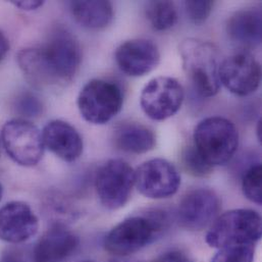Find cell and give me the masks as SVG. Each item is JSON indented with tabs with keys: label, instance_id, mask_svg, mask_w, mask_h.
I'll return each mask as SVG.
<instances>
[{
	"label": "cell",
	"instance_id": "obj_1",
	"mask_svg": "<svg viewBox=\"0 0 262 262\" xmlns=\"http://www.w3.org/2000/svg\"><path fill=\"white\" fill-rule=\"evenodd\" d=\"M82 60L81 47L67 30L57 29L41 46L21 49L17 63L36 87L63 86L77 75Z\"/></svg>",
	"mask_w": 262,
	"mask_h": 262
},
{
	"label": "cell",
	"instance_id": "obj_2",
	"mask_svg": "<svg viewBox=\"0 0 262 262\" xmlns=\"http://www.w3.org/2000/svg\"><path fill=\"white\" fill-rule=\"evenodd\" d=\"M167 217L153 210L126 219L105 237L104 247L116 256H128L152 243L166 228Z\"/></svg>",
	"mask_w": 262,
	"mask_h": 262
},
{
	"label": "cell",
	"instance_id": "obj_3",
	"mask_svg": "<svg viewBox=\"0 0 262 262\" xmlns=\"http://www.w3.org/2000/svg\"><path fill=\"white\" fill-rule=\"evenodd\" d=\"M183 68L196 91L204 97L216 95L221 88L220 54L209 42L186 39L180 45Z\"/></svg>",
	"mask_w": 262,
	"mask_h": 262
},
{
	"label": "cell",
	"instance_id": "obj_4",
	"mask_svg": "<svg viewBox=\"0 0 262 262\" xmlns=\"http://www.w3.org/2000/svg\"><path fill=\"white\" fill-rule=\"evenodd\" d=\"M193 146L210 166L228 163L239 146V133L228 119L211 117L201 121L195 128Z\"/></svg>",
	"mask_w": 262,
	"mask_h": 262
},
{
	"label": "cell",
	"instance_id": "obj_5",
	"mask_svg": "<svg viewBox=\"0 0 262 262\" xmlns=\"http://www.w3.org/2000/svg\"><path fill=\"white\" fill-rule=\"evenodd\" d=\"M262 235L260 215L252 209H234L217 216L206 234V243L216 249L256 244Z\"/></svg>",
	"mask_w": 262,
	"mask_h": 262
},
{
	"label": "cell",
	"instance_id": "obj_6",
	"mask_svg": "<svg viewBox=\"0 0 262 262\" xmlns=\"http://www.w3.org/2000/svg\"><path fill=\"white\" fill-rule=\"evenodd\" d=\"M123 103L124 94L121 87L101 79L88 82L78 97L81 116L92 125H104L111 122L121 112Z\"/></svg>",
	"mask_w": 262,
	"mask_h": 262
},
{
	"label": "cell",
	"instance_id": "obj_7",
	"mask_svg": "<svg viewBox=\"0 0 262 262\" xmlns=\"http://www.w3.org/2000/svg\"><path fill=\"white\" fill-rule=\"evenodd\" d=\"M1 138L6 153L15 163L31 167L42 159L45 149L42 133L30 121L13 119L6 122Z\"/></svg>",
	"mask_w": 262,
	"mask_h": 262
},
{
	"label": "cell",
	"instance_id": "obj_8",
	"mask_svg": "<svg viewBox=\"0 0 262 262\" xmlns=\"http://www.w3.org/2000/svg\"><path fill=\"white\" fill-rule=\"evenodd\" d=\"M135 185V171L122 159H111L97 171L95 188L101 204L111 210L124 207Z\"/></svg>",
	"mask_w": 262,
	"mask_h": 262
},
{
	"label": "cell",
	"instance_id": "obj_9",
	"mask_svg": "<svg viewBox=\"0 0 262 262\" xmlns=\"http://www.w3.org/2000/svg\"><path fill=\"white\" fill-rule=\"evenodd\" d=\"M184 97V89L179 81L169 77H158L144 87L140 104L149 119L164 121L180 111Z\"/></svg>",
	"mask_w": 262,
	"mask_h": 262
},
{
	"label": "cell",
	"instance_id": "obj_10",
	"mask_svg": "<svg viewBox=\"0 0 262 262\" xmlns=\"http://www.w3.org/2000/svg\"><path fill=\"white\" fill-rule=\"evenodd\" d=\"M135 185L147 198L165 199L178 192L181 177L170 162L162 158H154L142 163L135 171Z\"/></svg>",
	"mask_w": 262,
	"mask_h": 262
},
{
	"label": "cell",
	"instance_id": "obj_11",
	"mask_svg": "<svg viewBox=\"0 0 262 262\" xmlns=\"http://www.w3.org/2000/svg\"><path fill=\"white\" fill-rule=\"evenodd\" d=\"M260 79L259 63L245 50L228 56L220 66V82L238 96L254 93L259 87Z\"/></svg>",
	"mask_w": 262,
	"mask_h": 262
},
{
	"label": "cell",
	"instance_id": "obj_12",
	"mask_svg": "<svg viewBox=\"0 0 262 262\" xmlns=\"http://www.w3.org/2000/svg\"><path fill=\"white\" fill-rule=\"evenodd\" d=\"M221 208L219 196L209 189H195L181 200L178 209L180 225L190 231H201L217 217Z\"/></svg>",
	"mask_w": 262,
	"mask_h": 262
},
{
	"label": "cell",
	"instance_id": "obj_13",
	"mask_svg": "<svg viewBox=\"0 0 262 262\" xmlns=\"http://www.w3.org/2000/svg\"><path fill=\"white\" fill-rule=\"evenodd\" d=\"M39 222L29 204L11 201L0 208V240L18 245L33 238Z\"/></svg>",
	"mask_w": 262,
	"mask_h": 262
},
{
	"label": "cell",
	"instance_id": "obj_14",
	"mask_svg": "<svg viewBox=\"0 0 262 262\" xmlns=\"http://www.w3.org/2000/svg\"><path fill=\"white\" fill-rule=\"evenodd\" d=\"M115 57L120 70L131 77L147 75L158 66L160 60L157 46L146 39H134L121 44Z\"/></svg>",
	"mask_w": 262,
	"mask_h": 262
},
{
	"label": "cell",
	"instance_id": "obj_15",
	"mask_svg": "<svg viewBox=\"0 0 262 262\" xmlns=\"http://www.w3.org/2000/svg\"><path fill=\"white\" fill-rule=\"evenodd\" d=\"M42 138L44 146L67 162L76 161L83 153L84 144L81 135L67 122L60 120L49 122L43 129Z\"/></svg>",
	"mask_w": 262,
	"mask_h": 262
},
{
	"label": "cell",
	"instance_id": "obj_16",
	"mask_svg": "<svg viewBox=\"0 0 262 262\" xmlns=\"http://www.w3.org/2000/svg\"><path fill=\"white\" fill-rule=\"evenodd\" d=\"M77 236L61 225L50 228L34 245L38 262H61L77 249Z\"/></svg>",
	"mask_w": 262,
	"mask_h": 262
},
{
	"label": "cell",
	"instance_id": "obj_17",
	"mask_svg": "<svg viewBox=\"0 0 262 262\" xmlns=\"http://www.w3.org/2000/svg\"><path fill=\"white\" fill-rule=\"evenodd\" d=\"M227 30L231 40L241 47L252 49L259 46L262 36L261 11L252 8L236 12L229 19Z\"/></svg>",
	"mask_w": 262,
	"mask_h": 262
},
{
	"label": "cell",
	"instance_id": "obj_18",
	"mask_svg": "<svg viewBox=\"0 0 262 262\" xmlns=\"http://www.w3.org/2000/svg\"><path fill=\"white\" fill-rule=\"evenodd\" d=\"M70 8L76 21L90 30L104 29L114 18L110 1H72Z\"/></svg>",
	"mask_w": 262,
	"mask_h": 262
},
{
	"label": "cell",
	"instance_id": "obj_19",
	"mask_svg": "<svg viewBox=\"0 0 262 262\" xmlns=\"http://www.w3.org/2000/svg\"><path fill=\"white\" fill-rule=\"evenodd\" d=\"M116 146L128 153L142 154L152 150L156 143L154 133L138 123H126L115 132Z\"/></svg>",
	"mask_w": 262,
	"mask_h": 262
},
{
	"label": "cell",
	"instance_id": "obj_20",
	"mask_svg": "<svg viewBox=\"0 0 262 262\" xmlns=\"http://www.w3.org/2000/svg\"><path fill=\"white\" fill-rule=\"evenodd\" d=\"M146 13L150 24L157 31L172 28L178 19L176 6L170 1H151L147 4Z\"/></svg>",
	"mask_w": 262,
	"mask_h": 262
},
{
	"label": "cell",
	"instance_id": "obj_21",
	"mask_svg": "<svg viewBox=\"0 0 262 262\" xmlns=\"http://www.w3.org/2000/svg\"><path fill=\"white\" fill-rule=\"evenodd\" d=\"M242 189L245 197L258 205L262 204L261 164L255 163L243 177Z\"/></svg>",
	"mask_w": 262,
	"mask_h": 262
},
{
	"label": "cell",
	"instance_id": "obj_22",
	"mask_svg": "<svg viewBox=\"0 0 262 262\" xmlns=\"http://www.w3.org/2000/svg\"><path fill=\"white\" fill-rule=\"evenodd\" d=\"M254 254V244L226 246L219 249L211 262H253Z\"/></svg>",
	"mask_w": 262,
	"mask_h": 262
},
{
	"label": "cell",
	"instance_id": "obj_23",
	"mask_svg": "<svg viewBox=\"0 0 262 262\" xmlns=\"http://www.w3.org/2000/svg\"><path fill=\"white\" fill-rule=\"evenodd\" d=\"M182 160L185 169L194 177H205L209 174L212 170V167H210L204 161V159L197 152L193 144L189 145L184 149L182 154Z\"/></svg>",
	"mask_w": 262,
	"mask_h": 262
},
{
	"label": "cell",
	"instance_id": "obj_24",
	"mask_svg": "<svg viewBox=\"0 0 262 262\" xmlns=\"http://www.w3.org/2000/svg\"><path fill=\"white\" fill-rule=\"evenodd\" d=\"M15 111L18 115L27 119L37 118L43 112V104L40 99L31 92H24L19 94L14 104Z\"/></svg>",
	"mask_w": 262,
	"mask_h": 262
},
{
	"label": "cell",
	"instance_id": "obj_25",
	"mask_svg": "<svg viewBox=\"0 0 262 262\" xmlns=\"http://www.w3.org/2000/svg\"><path fill=\"white\" fill-rule=\"evenodd\" d=\"M0 262H38L34 245H15L7 248L1 255Z\"/></svg>",
	"mask_w": 262,
	"mask_h": 262
},
{
	"label": "cell",
	"instance_id": "obj_26",
	"mask_svg": "<svg viewBox=\"0 0 262 262\" xmlns=\"http://www.w3.org/2000/svg\"><path fill=\"white\" fill-rule=\"evenodd\" d=\"M186 12L189 18L195 24H202L204 23L208 16L210 15L213 2L212 1H186L185 2Z\"/></svg>",
	"mask_w": 262,
	"mask_h": 262
},
{
	"label": "cell",
	"instance_id": "obj_27",
	"mask_svg": "<svg viewBox=\"0 0 262 262\" xmlns=\"http://www.w3.org/2000/svg\"><path fill=\"white\" fill-rule=\"evenodd\" d=\"M152 262H193L187 255L180 251H171L164 253Z\"/></svg>",
	"mask_w": 262,
	"mask_h": 262
},
{
	"label": "cell",
	"instance_id": "obj_28",
	"mask_svg": "<svg viewBox=\"0 0 262 262\" xmlns=\"http://www.w3.org/2000/svg\"><path fill=\"white\" fill-rule=\"evenodd\" d=\"M12 5L23 10H36L43 6L44 1H12Z\"/></svg>",
	"mask_w": 262,
	"mask_h": 262
},
{
	"label": "cell",
	"instance_id": "obj_29",
	"mask_svg": "<svg viewBox=\"0 0 262 262\" xmlns=\"http://www.w3.org/2000/svg\"><path fill=\"white\" fill-rule=\"evenodd\" d=\"M9 51V41L6 36L0 31V62L4 59Z\"/></svg>",
	"mask_w": 262,
	"mask_h": 262
},
{
	"label": "cell",
	"instance_id": "obj_30",
	"mask_svg": "<svg viewBox=\"0 0 262 262\" xmlns=\"http://www.w3.org/2000/svg\"><path fill=\"white\" fill-rule=\"evenodd\" d=\"M111 262H142L138 259L128 257V256H116L114 259H112Z\"/></svg>",
	"mask_w": 262,
	"mask_h": 262
},
{
	"label": "cell",
	"instance_id": "obj_31",
	"mask_svg": "<svg viewBox=\"0 0 262 262\" xmlns=\"http://www.w3.org/2000/svg\"><path fill=\"white\" fill-rule=\"evenodd\" d=\"M257 136H258L259 141H261V121L260 120H259L258 125H257Z\"/></svg>",
	"mask_w": 262,
	"mask_h": 262
},
{
	"label": "cell",
	"instance_id": "obj_32",
	"mask_svg": "<svg viewBox=\"0 0 262 262\" xmlns=\"http://www.w3.org/2000/svg\"><path fill=\"white\" fill-rule=\"evenodd\" d=\"M2 194H3V189H2V186H1V184H0V200H1V198H2Z\"/></svg>",
	"mask_w": 262,
	"mask_h": 262
},
{
	"label": "cell",
	"instance_id": "obj_33",
	"mask_svg": "<svg viewBox=\"0 0 262 262\" xmlns=\"http://www.w3.org/2000/svg\"><path fill=\"white\" fill-rule=\"evenodd\" d=\"M83 262H92V261H83Z\"/></svg>",
	"mask_w": 262,
	"mask_h": 262
}]
</instances>
